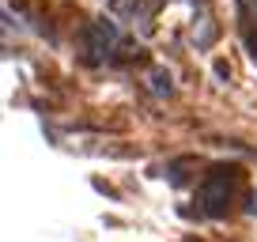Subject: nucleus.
<instances>
[{
    "mask_svg": "<svg viewBox=\"0 0 257 242\" xmlns=\"http://www.w3.org/2000/svg\"><path fill=\"white\" fill-rule=\"evenodd\" d=\"M227 197H231V170H212L208 178H204V189H201V201L208 204L212 216H219L227 204Z\"/></svg>",
    "mask_w": 257,
    "mask_h": 242,
    "instance_id": "obj_1",
    "label": "nucleus"
},
{
    "mask_svg": "<svg viewBox=\"0 0 257 242\" xmlns=\"http://www.w3.org/2000/svg\"><path fill=\"white\" fill-rule=\"evenodd\" d=\"M152 91H155V95H170V76L163 72V68L152 72Z\"/></svg>",
    "mask_w": 257,
    "mask_h": 242,
    "instance_id": "obj_3",
    "label": "nucleus"
},
{
    "mask_svg": "<svg viewBox=\"0 0 257 242\" xmlns=\"http://www.w3.org/2000/svg\"><path fill=\"white\" fill-rule=\"evenodd\" d=\"M117 49H121V31H117V23H110V19L91 23V53L113 57Z\"/></svg>",
    "mask_w": 257,
    "mask_h": 242,
    "instance_id": "obj_2",
    "label": "nucleus"
}]
</instances>
